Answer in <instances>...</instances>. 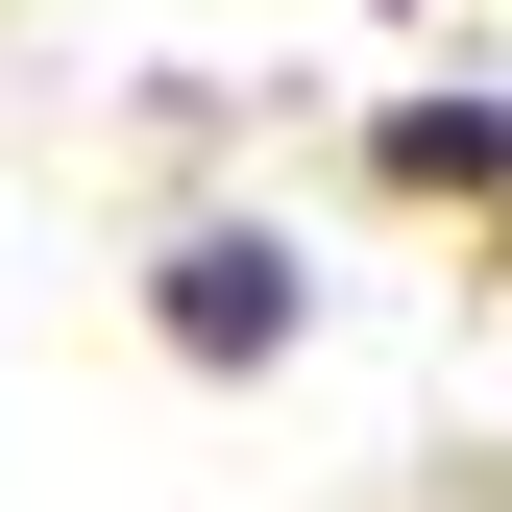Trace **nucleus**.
<instances>
[{"label": "nucleus", "mask_w": 512, "mask_h": 512, "mask_svg": "<svg viewBox=\"0 0 512 512\" xmlns=\"http://www.w3.org/2000/svg\"><path fill=\"white\" fill-rule=\"evenodd\" d=\"M391 171L415 196H512V98H391Z\"/></svg>", "instance_id": "2"}, {"label": "nucleus", "mask_w": 512, "mask_h": 512, "mask_svg": "<svg viewBox=\"0 0 512 512\" xmlns=\"http://www.w3.org/2000/svg\"><path fill=\"white\" fill-rule=\"evenodd\" d=\"M293 317H317V269L269 220H196V244H171V342H196V366H293Z\"/></svg>", "instance_id": "1"}]
</instances>
